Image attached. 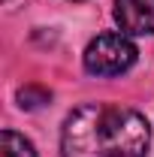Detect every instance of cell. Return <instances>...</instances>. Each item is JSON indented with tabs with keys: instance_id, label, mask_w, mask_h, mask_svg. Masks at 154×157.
Instances as JSON below:
<instances>
[{
	"instance_id": "cell-3",
	"label": "cell",
	"mask_w": 154,
	"mask_h": 157,
	"mask_svg": "<svg viewBox=\"0 0 154 157\" xmlns=\"http://www.w3.org/2000/svg\"><path fill=\"white\" fill-rule=\"evenodd\" d=\"M115 21L124 33H154V0H115Z\"/></svg>"
},
{
	"instance_id": "cell-4",
	"label": "cell",
	"mask_w": 154,
	"mask_h": 157,
	"mask_svg": "<svg viewBox=\"0 0 154 157\" xmlns=\"http://www.w3.org/2000/svg\"><path fill=\"white\" fill-rule=\"evenodd\" d=\"M0 157H37V151L21 133L3 130L0 133Z\"/></svg>"
},
{
	"instance_id": "cell-5",
	"label": "cell",
	"mask_w": 154,
	"mask_h": 157,
	"mask_svg": "<svg viewBox=\"0 0 154 157\" xmlns=\"http://www.w3.org/2000/svg\"><path fill=\"white\" fill-rule=\"evenodd\" d=\"M48 100H52V94H48L45 88H37V85H27V88L18 91V106L21 109H39V106H45Z\"/></svg>"
},
{
	"instance_id": "cell-2",
	"label": "cell",
	"mask_w": 154,
	"mask_h": 157,
	"mask_svg": "<svg viewBox=\"0 0 154 157\" xmlns=\"http://www.w3.org/2000/svg\"><path fill=\"white\" fill-rule=\"evenodd\" d=\"M136 45L124 33H100L85 48V70L91 76H121L136 63Z\"/></svg>"
},
{
	"instance_id": "cell-1",
	"label": "cell",
	"mask_w": 154,
	"mask_h": 157,
	"mask_svg": "<svg viewBox=\"0 0 154 157\" xmlns=\"http://www.w3.org/2000/svg\"><path fill=\"white\" fill-rule=\"evenodd\" d=\"M151 127L145 115L121 103H85L60 130L64 157H145Z\"/></svg>"
}]
</instances>
